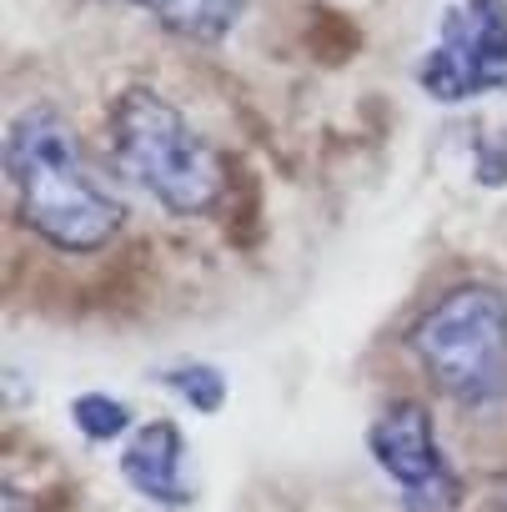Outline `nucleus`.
<instances>
[{
  "label": "nucleus",
  "mask_w": 507,
  "mask_h": 512,
  "mask_svg": "<svg viewBox=\"0 0 507 512\" xmlns=\"http://www.w3.org/2000/svg\"><path fill=\"white\" fill-rule=\"evenodd\" d=\"M71 417H76V427H81L91 442H111V437H121V432L131 427L126 402H116V397H106V392H81V397L71 402Z\"/></svg>",
  "instance_id": "8"
},
{
  "label": "nucleus",
  "mask_w": 507,
  "mask_h": 512,
  "mask_svg": "<svg viewBox=\"0 0 507 512\" xmlns=\"http://www.w3.org/2000/svg\"><path fill=\"white\" fill-rule=\"evenodd\" d=\"M166 387L181 392L196 412H216L226 402V377L211 367H176V372H166Z\"/></svg>",
  "instance_id": "9"
},
{
  "label": "nucleus",
  "mask_w": 507,
  "mask_h": 512,
  "mask_svg": "<svg viewBox=\"0 0 507 512\" xmlns=\"http://www.w3.org/2000/svg\"><path fill=\"white\" fill-rule=\"evenodd\" d=\"M427 377L462 407H487L507 387V297L497 287H452L412 327Z\"/></svg>",
  "instance_id": "3"
},
{
  "label": "nucleus",
  "mask_w": 507,
  "mask_h": 512,
  "mask_svg": "<svg viewBox=\"0 0 507 512\" xmlns=\"http://www.w3.org/2000/svg\"><path fill=\"white\" fill-rule=\"evenodd\" d=\"M417 86L442 101H472L507 86V0H452L437 41L417 66Z\"/></svg>",
  "instance_id": "4"
},
{
  "label": "nucleus",
  "mask_w": 507,
  "mask_h": 512,
  "mask_svg": "<svg viewBox=\"0 0 507 512\" xmlns=\"http://www.w3.org/2000/svg\"><path fill=\"white\" fill-rule=\"evenodd\" d=\"M111 161L171 216H201L226 191L221 151L151 86H126L106 116Z\"/></svg>",
  "instance_id": "2"
},
{
  "label": "nucleus",
  "mask_w": 507,
  "mask_h": 512,
  "mask_svg": "<svg viewBox=\"0 0 507 512\" xmlns=\"http://www.w3.org/2000/svg\"><path fill=\"white\" fill-rule=\"evenodd\" d=\"M181 457H186V442H181V427L176 422H146L126 457H121V472L126 482L151 497V502H166V507H181L186 502V487H181Z\"/></svg>",
  "instance_id": "6"
},
{
  "label": "nucleus",
  "mask_w": 507,
  "mask_h": 512,
  "mask_svg": "<svg viewBox=\"0 0 507 512\" xmlns=\"http://www.w3.org/2000/svg\"><path fill=\"white\" fill-rule=\"evenodd\" d=\"M6 181L21 221L61 251H101L126 206L96 181L71 121L51 106H31L6 131Z\"/></svg>",
  "instance_id": "1"
},
{
  "label": "nucleus",
  "mask_w": 507,
  "mask_h": 512,
  "mask_svg": "<svg viewBox=\"0 0 507 512\" xmlns=\"http://www.w3.org/2000/svg\"><path fill=\"white\" fill-rule=\"evenodd\" d=\"M0 512H41V507H36L21 487H6V492H0Z\"/></svg>",
  "instance_id": "10"
},
{
  "label": "nucleus",
  "mask_w": 507,
  "mask_h": 512,
  "mask_svg": "<svg viewBox=\"0 0 507 512\" xmlns=\"http://www.w3.org/2000/svg\"><path fill=\"white\" fill-rule=\"evenodd\" d=\"M372 462L402 487L407 512H457L462 487L437 447L432 417L422 402H392L367 432Z\"/></svg>",
  "instance_id": "5"
},
{
  "label": "nucleus",
  "mask_w": 507,
  "mask_h": 512,
  "mask_svg": "<svg viewBox=\"0 0 507 512\" xmlns=\"http://www.w3.org/2000/svg\"><path fill=\"white\" fill-rule=\"evenodd\" d=\"M111 6L141 11L181 41H221L236 31L246 0H111Z\"/></svg>",
  "instance_id": "7"
}]
</instances>
